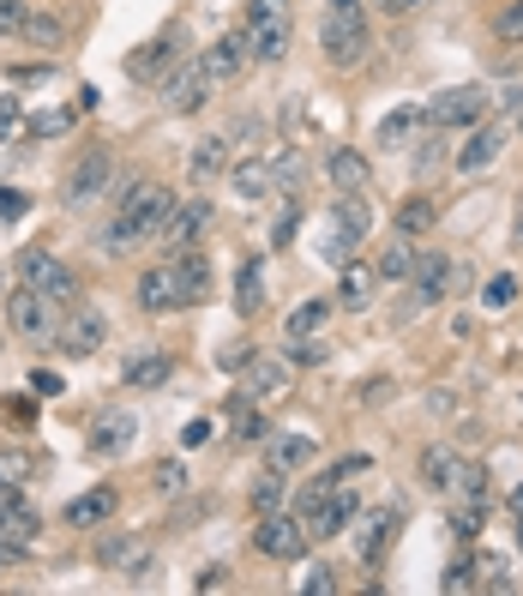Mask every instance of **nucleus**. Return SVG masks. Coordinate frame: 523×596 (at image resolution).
I'll use <instances>...</instances> for the list:
<instances>
[{
	"label": "nucleus",
	"instance_id": "nucleus-1",
	"mask_svg": "<svg viewBox=\"0 0 523 596\" xmlns=\"http://www.w3.org/2000/svg\"><path fill=\"white\" fill-rule=\"evenodd\" d=\"M169 211H175V194H169V187L133 181V187L121 194V218L109 223L103 247H109V253H133L138 241H157L163 223H169Z\"/></svg>",
	"mask_w": 523,
	"mask_h": 596
},
{
	"label": "nucleus",
	"instance_id": "nucleus-2",
	"mask_svg": "<svg viewBox=\"0 0 523 596\" xmlns=\"http://www.w3.org/2000/svg\"><path fill=\"white\" fill-rule=\"evenodd\" d=\"M367 43H374V31H367V0H331L325 19H319V48H325L331 67H361Z\"/></svg>",
	"mask_w": 523,
	"mask_h": 596
},
{
	"label": "nucleus",
	"instance_id": "nucleus-3",
	"mask_svg": "<svg viewBox=\"0 0 523 596\" xmlns=\"http://www.w3.org/2000/svg\"><path fill=\"white\" fill-rule=\"evenodd\" d=\"M247 43H253V60H283L289 55V36H296V12L289 0H247Z\"/></svg>",
	"mask_w": 523,
	"mask_h": 596
},
{
	"label": "nucleus",
	"instance_id": "nucleus-4",
	"mask_svg": "<svg viewBox=\"0 0 523 596\" xmlns=\"http://www.w3.org/2000/svg\"><path fill=\"white\" fill-rule=\"evenodd\" d=\"M308 518L301 512H283V506H277V512H259V525H253V549L265 554V561H301V554H308Z\"/></svg>",
	"mask_w": 523,
	"mask_h": 596
},
{
	"label": "nucleus",
	"instance_id": "nucleus-5",
	"mask_svg": "<svg viewBox=\"0 0 523 596\" xmlns=\"http://www.w3.org/2000/svg\"><path fill=\"white\" fill-rule=\"evenodd\" d=\"M374 218H367V199L361 194H343L331 206V223H325V265H349V253L367 241Z\"/></svg>",
	"mask_w": 523,
	"mask_h": 596
},
{
	"label": "nucleus",
	"instance_id": "nucleus-6",
	"mask_svg": "<svg viewBox=\"0 0 523 596\" xmlns=\"http://www.w3.org/2000/svg\"><path fill=\"white\" fill-rule=\"evenodd\" d=\"M235 379L247 398H277V391H289V379H296V362L277 356V350H247V356L235 362Z\"/></svg>",
	"mask_w": 523,
	"mask_h": 596
},
{
	"label": "nucleus",
	"instance_id": "nucleus-7",
	"mask_svg": "<svg viewBox=\"0 0 523 596\" xmlns=\"http://www.w3.org/2000/svg\"><path fill=\"white\" fill-rule=\"evenodd\" d=\"M211 97V79H205V60H175L163 73V109L169 115H199Z\"/></svg>",
	"mask_w": 523,
	"mask_h": 596
},
{
	"label": "nucleus",
	"instance_id": "nucleus-8",
	"mask_svg": "<svg viewBox=\"0 0 523 596\" xmlns=\"http://www.w3.org/2000/svg\"><path fill=\"white\" fill-rule=\"evenodd\" d=\"M19 277L31 289H43L48 301H73V296H79V277H73L55 253H43V247H24L19 253Z\"/></svg>",
	"mask_w": 523,
	"mask_h": 596
},
{
	"label": "nucleus",
	"instance_id": "nucleus-9",
	"mask_svg": "<svg viewBox=\"0 0 523 596\" xmlns=\"http://www.w3.org/2000/svg\"><path fill=\"white\" fill-rule=\"evenodd\" d=\"M427 121L433 126H476V121H488V91H481V85H452V91H439L427 103Z\"/></svg>",
	"mask_w": 523,
	"mask_h": 596
},
{
	"label": "nucleus",
	"instance_id": "nucleus-10",
	"mask_svg": "<svg viewBox=\"0 0 523 596\" xmlns=\"http://www.w3.org/2000/svg\"><path fill=\"white\" fill-rule=\"evenodd\" d=\"M7 325L19 338H48L55 332V301L43 296V289H31V284H19L7 296Z\"/></svg>",
	"mask_w": 523,
	"mask_h": 596
},
{
	"label": "nucleus",
	"instance_id": "nucleus-11",
	"mask_svg": "<svg viewBox=\"0 0 523 596\" xmlns=\"http://www.w3.org/2000/svg\"><path fill=\"white\" fill-rule=\"evenodd\" d=\"M199 60H205V79H211V91L235 85L241 73H247V60H253V43H247V31H229V36H216V43H211Z\"/></svg>",
	"mask_w": 523,
	"mask_h": 596
},
{
	"label": "nucleus",
	"instance_id": "nucleus-12",
	"mask_svg": "<svg viewBox=\"0 0 523 596\" xmlns=\"http://www.w3.org/2000/svg\"><path fill=\"white\" fill-rule=\"evenodd\" d=\"M109 169H114L109 151H85V157L67 169V187H60V199H67V206H91V199L109 187Z\"/></svg>",
	"mask_w": 523,
	"mask_h": 596
},
{
	"label": "nucleus",
	"instance_id": "nucleus-13",
	"mask_svg": "<svg viewBox=\"0 0 523 596\" xmlns=\"http://www.w3.org/2000/svg\"><path fill=\"white\" fill-rule=\"evenodd\" d=\"M349 518H361V500H355V488L337 482V488L308 512V537H337V530H349Z\"/></svg>",
	"mask_w": 523,
	"mask_h": 596
},
{
	"label": "nucleus",
	"instance_id": "nucleus-14",
	"mask_svg": "<svg viewBox=\"0 0 523 596\" xmlns=\"http://www.w3.org/2000/svg\"><path fill=\"white\" fill-rule=\"evenodd\" d=\"M138 308H145V313H175V308H187L175 265H151V272L138 277Z\"/></svg>",
	"mask_w": 523,
	"mask_h": 596
},
{
	"label": "nucleus",
	"instance_id": "nucleus-15",
	"mask_svg": "<svg viewBox=\"0 0 523 596\" xmlns=\"http://www.w3.org/2000/svg\"><path fill=\"white\" fill-rule=\"evenodd\" d=\"M205 223H211V206H205V199H193V206H175L157 241L181 253V247H193V241H199V230H205Z\"/></svg>",
	"mask_w": 523,
	"mask_h": 596
},
{
	"label": "nucleus",
	"instance_id": "nucleus-16",
	"mask_svg": "<svg viewBox=\"0 0 523 596\" xmlns=\"http://www.w3.org/2000/svg\"><path fill=\"white\" fill-rule=\"evenodd\" d=\"M103 338H109L103 313L79 308V313L67 320V332H60V350H67V356H97V350H103Z\"/></svg>",
	"mask_w": 523,
	"mask_h": 596
},
{
	"label": "nucleus",
	"instance_id": "nucleus-17",
	"mask_svg": "<svg viewBox=\"0 0 523 596\" xmlns=\"http://www.w3.org/2000/svg\"><path fill=\"white\" fill-rule=\"evenodd\" d=\"M398 525H403L398 506H379V512H367V530H361V561H367V566L386 561V549L398 542Z\"/></svg>",
	"mask_w": 523,
	"mask_h": 596
},
{
	"label": "nucleus",
	"instance_id": "nucleus-18",
	"mask_svg": "<svg viewBox=\"0 0 523 596\" xmlns=\"http://www.w3.org/2000/svg\"><path fill=\"white\" fill-rule=\"evenodd\" d=\"M175 277H181L187 308L211 296V260H205V247H199V241H193V247H181V253H175Z\"/></svg>",
	"mask_w": 523,
	"mask_h": 596
},
{
	"label": "nucleus",
	"instance_id": "nucleus-19",
	"mask_svg": "<svg viewBox=\"0 0 523 596\" xmlns=\"http://www.w3.org/2000/svg\"><path fill=\"white\" fill-rule=\"evenodd\" d=\"M151 549L145 537H103L97 542V566H109V573H145Z\"/></svg>",
	"mask_w": 523,
	"mask_h": 596
},
{
	"label": "nucleus",
	"instance_id": "nucleus-20",
	"mask_svg": "<svg viewBox=\"0 0 523 596\" xmlns=\"http://www.w3.org/2000/svg\"><path fill=\"white\" fill-rule=\"evenodd\" d=\"M313 459H319V440H308V434H289V440H271V452H265V471L296 476V471H308Z\"/></svg>",
	"mask_w": 523,
	"mask_h": 596
},
{
	"label": "nucleus",
	"instance_id": "nucleus-21",
	"mask_svg": "<svg viewBox=\"0 0 523 596\" xmlns=\"http://www.w3.org/2000/svg\"><path fill=\"white\" fill-rule=\"evenodd\" d=\"M469 133H476V139H469V145L457 151V169H464V175H476V169H488V163L505 151V126H481V121H476Z\"/></svg>",
	"mask_w": 523,
	"mask_h": 596
},
{
	"label": "nucleus",
	"instance_id": "nucleus-22",
	"mask_svg": "<svg viewBox=\"0 0 523 596\" xmlns=\"http://www.w3.org/2000/svg\"><path fill=\"white\" fill-rule=\"evenodd\" d=\"M325 169H331V187H343V194H367V181H374V163H367L361 151H349V145L331 151Z\"/></svg>",
	"mask_w": 523,
	"mask_h": 596
},
{
	"label": "nucleus",
	"instance_id": "nucleus-23",
	"mask_svg": "<svg viewBox=\"0 0 523 596\" xmlns=\"http://www.w3.org/2000/svg\"><path fill=\"white\" fill-rule=\"evenodd\" d=\"M114 512H121V494H114V488H91V494H79V500L67 506V525L91 530V525H109Z\"/></svg>",
	"mask_w": 523,
	"mask_h": 596
},
{
	"label": "nucleus",
	"instance_id": "nucleus-24",
	"mask_svg": "<svg viewBox=\"0 0 523 596\" xmlns=\"http://www.w3.org/2000/svg\"><path fill=\"white\" fill-rule=\"evenodd\" d=\"M374 289H379V272H367V265H343V277H337V308H349V313L374 308Z\"/></svg>",
	"mask_w": 523,
	"mask_h": 596
},
{
	"label": "nucleus",
	"instance_id": "nucleus-25",
	"mask_svg": "<svg viewBox=\"0 0 523 596\" xmlns=\"http://www.w3.org/2000/svg\"><path fill=\"white\" fill-rule=\"evenodd\" d=\"M457 471H464V459H457L452 446H427V452H421V482H427L433 494H452Z\"/></svg>",
	"mask_w": 523,
	"mask_h": 596
},
{
	"label": "nucleus",
	"instance_id": "nucleus-26",
	"mask_svg": "<svg viewBox=\"0 0 523 596\" xmlns=\"http://www.w3.org/2000/svg\"><path fill=\"white\" fill-rule=\"evenodd\" d=\"M133 440H138L133 416H103V422L91 428V452H97V459H114V452H126Z\"/></svg>",
	"mask_w": 523,
	"mask_h": 596
},
{
	"label": "nucleus",
	"instance_id": "nucleus-27",
	"mask_svg": "<svg viewBox=\"0 0 523 596\" xmlns=\"http://www.w3.org/2000/svg\"><path fill=\"white\" fill-rule=\"evenodd\" d=\"M410 277H415V296L433 308V301L445 296V277H452V260H445V253H415V272H410Z\"/></svg>",
	"mask_w": 523,
	"mask_h": 596
},
{
	"label": "nucleus",
	"instance_id": "nucleus-28",
	"mask_svg": "<svg viewBox=\"0 0 523 596\" xmlns=\"http://www.w3.org/2000/svg\"><path fill=\"white\" fill-rule=\"evenodd\" d=\"M265 308V265L259 260H241V277H235V313L253 320Z\"/></svg>",
	"mask_w": 523,
	"mask_h": 596
},
{
	"label": "nucleus",
	"instance_id": "nucleus-29",
	"mask_svg": "<svg viewBox=\"0 0 523 596\" xmlns=\"http://www.w3.org/2000/svg\"><path fill=\"white\" fill-rule=\"evenodd\" d=\"M229 422H235V440H241V446H259V440L271 434V422H265V416L253 410L247 391H235V398H229Z\"/></svg>",
	"mask_w": 523,
	"mask_h": 596
},
{
	"label": "nucleus",
	"instance_id": "nucleus-30",
	"mask_svg": "<svg viewBox=\"0 0 523 596\" xmlns=\"http://www.w3.org/2000/svg\"><path fill=\"white\" fill-rule=\"evenodd\" d=\"M325 320H331V301H301V308L283 320V338H289V344H313Z\"/></svg>",
	"mask_w": 523,
	"mask_h": 596
},
{
	"label": "nucleus",
	"instance_id": "nucleus-31",
	"mask_svg": "<svg viewBox=\"0 0 523 596\" xmlns=\"http://www.w3.org/2000/svg\"><path fill=\"white\" fill-rule=\"evenodd\" d=\"M175 379V356H138L133 367H126V386L133 391H157Z\"/></svg>",
	"mask_w": 523,
	"mask_h": 596
},
{
	"label": "nucleus",
	"instance_id": "nucleus-32",
	"mask_svg": "<svg viewBox=\"0 0 523 596\" xmlns=\"http://www.w3.org/2000/svg\"><path fill=\"white\" fill-rule=\"evenodd\" d=\"M421 121H427V109H391V115L386 121H379V145H386V151H398V145H410V133H415V126Z\"/></svg>",
	"mask_w": 523,
	"mask_h": 596
},
{
	"label": "nucleus",
	"instance_id": "nucleus-33",
	"mask_svg": "<svg viewBox=\"0 0 523 596\" xmlns=\"http://www.w3.org/2000/svg\"><path fill=\"white\" fill-rule=\"evenodd\" d=\"M223 169H229V139H223V133L199 139V151H193V181H216Z\"/></svg>",
	"mask_w": 523,
	"mask_h": 596
},
{
	"label": "nucleus",
	"instance_id": "nucleus-34",
	"mask_svg": "<svg viewBox=\"0 0 523 596\" xmlns=\"http://www.w3.org/2000/svg\"><path fill=\"white\" fill-rule=\"evenodd\" d=\"M410 272H415V247H410V235H398L386 253H379V284H403Z\"/></svg>",
	"mask_w": 523,
	"mask_h": 596
},
{
	"label": "nucleus",
	"instance_id": "nucleus-35",
	"mask_svg": "<svg viewBox=\"0 0 523 596\" xmlns=\"http://www.w3.org/2000/svg\"><path fill=\"white\" fill-rule=\"evenodd\" d=\"M433 223H439V206H433V199H421V194H415V199H403V206H398V230L410 235V241H415V235H427Z\"/></svg>",
	"mask_w": 523,
	"mask_h": 596
},
{
	"label": "nucleus",
	"instance_id": "nucleus-36",
	"mask_svg": "<svg viewBox=\"0 0 523 596\" xmlns=\"http://www.w3.org/2000/svg\"><path fill=\"white\" fill-rule=\"evenodd\" d=\"M271 181H277L271 163H235V194L241 199H265V194H271Z\"/></svg>",
	"mask_w": 523,
	"mask_h": 596
},
{
	"label": "nucleus",
	"instance_id": "nucleus-37",
	"mask_svg": "<svg viewBox=\"0 0 523 596\" xmlns=\"http://www.w3.org/2000/svg\"><path fill=\"white\" fill-rule=\"evenodd\" d=\"M0 537H7V542H19V549H31V542H36V512H31V506H12V512H0Z\"/></svg>",
	"mask_w": 523,
	"mask_h": 596
},
{
	"label": "nucleus",
	"instance_id": "nucleus-38",
	"mask_svg": "<svg viewBox=\"0 0 523 596\" xmlns=\"http://www.w3.org/2000/svg\"><path fill=\"white\" fill-rule=\"evenodd\" d=\"M43 464H36V452H24V446H7L0 452V482H12V488H24Z\"/></svg>",
	"mask_w": 523,
	"mask_h": 596
},
{
	"label": "nucleus",
	"instance_id": "nucleus-39",
	"mask_svg": "<svg viewBox=\"0 0 523 596\" xmlns=\"http://www.w3.org/2000/svg\"><path fill=\"white\" fill-rule=\"evenodd\" d=\"M163 60H175V36H157V43H151L145 55H126V73H133V79H151V73L163 67Z\"/></svg>",
	"mask_w": 523,
	"mask_h": 596
},
{
	"label": "nucleus",
	"instance_id": "nucleus-40",
	"mask_svg": "<svg viewBox=\"0 0 523 596\" xmlns=\"http://www.w3.org/2000/svg\"><path fill=\"white\" fill-rule=\"evenodd\" d=\"M445 591H452V596H464V591H488V573H481V554H476V561H457L452 573H445Z\"/></svg>",
	"mask_w": 523,
	"mask_h": 596
},
{
	"label": "nucleus",
	"instance_id": "nucleus-41",
	"mask_svg": "<svg viewBox=\"0 0 523 596\" xmlns=\"http://www.w3.org/2000/svg\"><path fill=\"white\" fill-rule=\"evenodd\" d=\"M19 36H24L31 48H55V43H60V19H48V12H31Z\"/></svg>",
	"mask_w": 523,
	"mask_h": 596
},
{
	"label": "nucleus",
	"instance_id": "nucleus-42",
	"mask_svg": "<svg viewBox=\"0 0 523 596\" xmlns=\"http://www.w3.org/2000/svg\"><path fill=\"white\" fill-rule=\"evenodd\" d=\"M277 506H283V476L265 471L259 482H253V512H277Z\"/></svg>",
	"mask_w": 523,
	"mask_h": 596
},
{
	"label": "nucleus",
	"instance_id": "nucleus-43",
	"mask_svg": "<svg viewBox=\"0 0 523 596\" xmlns=\"http://www.w3.org/2000/svg\"><path fill=\"white\" fill-rule=\"evenodd\" d=\"M481 525H488L481 500H457V506H452V530H457V537H481Z\"/></svg>",
	"mask_w": 523,
	"mask_h": 596
},
{
	"label": "nucleus",
	"instance_id": "nucleus-44",
	"mask_svg": "<svg viewBox=\"0 0 523 596\" xmlns=\"http://www.w3.org/2000/svg\"><path fill=\"white\" fill-rule=\"evenodd\" d=\"M481 301H488V308H512V301H518V277H512V272L488 277V289H481Z\"/></svg>",
	"mask_w": 523,
	"mask_h": 596
},
{
	"label": "nucleus",
	"instance_id": "nucleus-45",
	"mask_svg": "<svg viewBox=\"0 0 523 596\" xmlns=\"http://www.w3.org/2000/svg\"><path fill=\"white\" fill-rule=\"evenodd\" d=\"M151 482H157L163 494H175V488H187V464L181 459H163L157 471H151Z\"/></svg>",
	"mask_w": 523,
	"mask_h": 596
},
{
	"label": "nucleus",
	"instance_id": "nucleus-46",
	"mask_svg": "<svg viewBox=\"0 0 523 596\" xmlns=\"http://www.w3.org/2000/svg\"><path fill=\"white\" fill-rule=\"evenodd\" d=\"M31 391H36V398H60V391H67V379H60L55 367H31Z\"/></svg>",
	"mask_w": 523,
	"mask_h": 596
},
{
	"label": "nucleus",
	"instance_id": "nucleus-47",
	"mask_svg": "<svg viewBox=\"0 0 523 596\" xmlns=\"http://www.w3.org/2000/svg\"><path fill=\"white\" fill-rule=\"evenodd\" d=\"M296 223H301V206H283V211H277V223H271V241H277V247H289V241H296Z\"/></svg>",
	"mask_w": 523,
	"mask_h": 596
},
{
	"label": "nucleus",
	"instance_id": "nucleus-48",
	"mask_svg": "<svg viewBox=\"0 0 523 596\" xmlns=\"http://www.w3.org/2000/svg\"><path fill=\"white\" fill-rule=\"evenodd\" d=\"M24 19H31V12H24V0H0V36H19Z\"/></svg>",
	"mask_w": 523,
	"mask_h": 596
},
{
	"label": "nucleus",
	"instance_id": "nucleus-49",
	"mask_svg": "<svg viewBox=\"0 0 523 596\" xmlns=\"http://www.w3.org/2000/svg\"><path fill=\"white\" fill-rule=\"evenodd\" d=\"M493 31H500L505 43H512V36H523V0H512V7H505L500 19H493Z\"/></svg>",
	"mask_w": 523,
	"mask_h": 596
},
{
	"label": "nucleus",
	"instance_id": "nucleus-50",
	"mask_svg": "<svg viewBox=\"0 0 523 596\" xmlns=\"http://www.w3.org/2000/svg\"><path fill=\"white\" fill-rule=\"evenodd\" d=\"M0 133H7V139H19V133H24V121H19V103H12V97L0 103Z\"/></svg>",
	"mask_w": 523,
	"mask_h": 596
},
{
	"label": "nucleus",
	"instance_id": "nucleus-51",
	"mask_svg": "<svg viewBox=\"0 0 523 596\" xmlns=\"http://www.w3.org/2000/svg\"><path fill=\"white\" fill-rule=\"evenodd\" d=\"M67 126H73V115H67V109H55V115H43V121L31 126V133L43 139V133H67Z\"/></svg>",
	"mask_w": 523,
	"mask_h": 596
},
{
	"label": "nucleus",
	"instance_id": "nucleus-52",
	"mask_svg": "<svg viewBox=\"0 0 523 596\" xmlns=\"http://www.w3.org/2000/svg\"><path fill=\"white\" fill-rule=\"evenodd\" d=\"M205 440H211V422H187L181 428V446H205Z\"/></svg>",
	"mask_w": 523,
	"mask_h": 596
},
{
	"label": "nucleus",
	"instance_id": "nucleus-53",
	"mask_svg": "<svg viewBox=\"0 0 523 596\" xmlns=\"http://www.w3.org/2000/svg\"><path fill=\"white\" fill-rule=\"evenodd\" d=\"M301 591H308V596H325V591H337V578H331L325 566H319V573H313V578H308V585H301Z\"/></svg>",
	"mask_w": 523,
	"mask_h": 596
},
{
	"label": "nucleus",
	"instance_id": "nucleus-54",
	"mask_svg": "<svg viewBox=\"0 0 523 596\" xmlns=\"http://www.w3.org/2000/svg\"><path fill=\"white\" fill-rule=\"evenodd\" d=\"M361 398H367V404H391V398H398V386H391V379H379V386L361 391Z\"/></svg>",
	"mask_w": 523,
	"mask_h": 596
},
{
	"label": "nucleus",
	"instance_id": "nucleus-55",
	"mask_svg": "<svg viewBox=\"0 0 523 596\" xmlns=\"http://www.w3.org/2000/svg\"><path fill=\"white\" fill-rule=\"evenodd\" d=\"M24 554H31V549H19V542H7V537H0V566H19Z\"/></svg>",
	"mask_w": 523,
	"mask_h": 596
},
{
	"label": "nucleus",
	"instance_id": "nucleus-56",
	"mask_svg": "<svg viewBox=\"0 0 523 596\" xmlns=\"http://www.w3.org/2000/svg\"><path fill=\"white\" fill-rule=\"evenodd\" d=\"M361 471H367V459H343L331 476H337V482H349V476H361Z\"/></svg>",
	"mask_w": 523,
	"mask_h": 596
},
{
	"label": "nucleus",
	"instance_id": "nucleus-57",
	"mask_svg": "<svg viewBox=\"0 0 523 596\" xmlns=\"http://www.w3.org/2000/svg\"><path fill=\"white\" fill-rule=\"evenodd\" d=\"M19 211H24V199H19V194H7V187H0V218H19Z\"/></svg>",
	"mask_w": 523,
	"mask_h": 596
},
{
	"label": "nucleus",
	"instance_id": "nucleus-58",
	"mask_svg": "<svg viewBox=\"0 0 523 596\" xmlns=\"http://www.w3.org/2000/svg\"><path fill=\"white\" fill-rule=\"evenodd\" d=\"M12 506H19V488H12V482H0V512H12Z\"/></svg>",
	"mask_w": 523,
	"mask_h": 596
},
{
	"label": "nucleus",
	"instance_id": "nucleus-59",
	"mask_svg": "<svg viewBox=\"0 0 523 596\" xmlns=\"http://www.w3.org/2000/svg\"><path fill=\"white\" fill-rule=\"evenodd\" d=\"M379 7H386V12H415L421 0H379Z\"/></svg>",
	"mask_w": 523,
	"mask_h": 596
},
{
	"label": "nucleus",
	"instance_id": "nucleus-60",
	"mask_svg": "<svg viewBox=\"0 0 523 596\" xmlns=\"http://www.w3.org/2000/svg\"><path fill=\"white\" fill-rule=\"evenodd\" d=\"M505 103H512V109H523V85H512V97H505Z\"/></svg>",
	"mask_w": 523,
	"mask_h": 596
},
{
	"label": "nucleus",
	"instance_id": "nucleus-61",
	"mask_svg": "<svg viewBox=\"0 0 523 596\" xmlns=\"http://www.w3.org/2000/svg\"><path fill=\"white\" fill-rule=\"evenodd\" d=\"M512 512H518V518H523V488H518V494H512Z\"/></svg>",
	"mask_w": 523,
	"mask_h": 596
},
{
	"label": "nucleus",
	"instance_id": "nucleus-62",
	"mask_svg": "<svg viewBox=\"0 0 523 596\" xmlns=\"http://www.w3.org/2000/svg\"><path fill=\"white\" fill-rule=\"evenodd\" d=\"M0 289H7V272H0Z\"/></svg>",
	"mask_w": 523,
	"mask_h": 596
},
{
	"label": "nucleus",
	"instance_id": "nucleus-63",
	"mask_svg": "<svg viewBox=\"0 0 523 596\" xmlns=\"http://www.w3.org/2000/svg\"><path fill=\"white\" fill-rule=\"evenodd\" d=\"M518 126H523V109H518Z\"/></svg>",
	"mask_w": 523,
	"mask_h": 596
}]
</instances>
